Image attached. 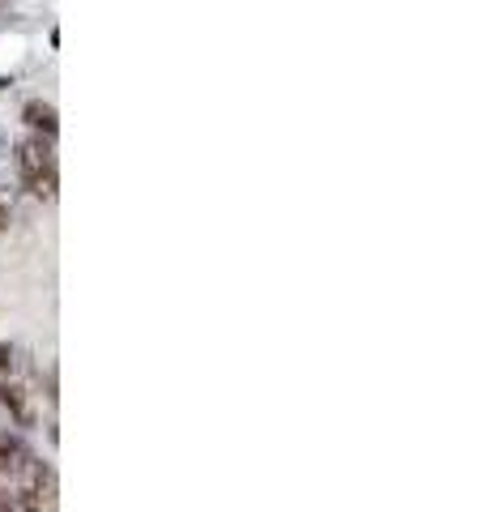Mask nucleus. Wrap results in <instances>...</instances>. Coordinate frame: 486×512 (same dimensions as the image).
Instances as JSON below:
<instances>
[{
  "mask_svg": "<svg viewBox=\"0 0 486 512\" xmlns=\"http://www.w3.org/2000/svg\"><path fill=\"white\" fill-rule=\"evenodd\" d=\"M13 163H18V175H22V188L30 197H43L52 201L56 197V184H60V171H56V154H52V141L30 133L13 146Z\"/></svg>",
  "mask_w": 486,
  "mask_h": 512,
  "instance_id": "1",
  "label": "nucleus"
},
{
  "mask_svg": "<svg viewBox=\"0 0 486 512\" xmlns=\"http://www.w3.org/2000/svg\"><path fill=\"white\" fill-rule=\"evenodd\" d=\"M0 402L9 406V414L18 419V427H30V423H35V406H30V393L22 389L18 380H0Z\"/></svg>",
  "mask_w": 486,
  "mask_h": 512,
  "instance_id": "2",
  "label": "nucleus"
},
{
  "mask_svg": "<svg viewBox=\"0 0 486 512\" xmlns=\"http://www.w3.org/2000/svg\"><path fill=\"white\" fill-rule=\"evenodd\" d=\"M22 120L35 128L39 137H47V141H52V137H56V128H60V124H56V107H52V103H43V99H30V103L22 107Z\"/></svg>",
  "mask_w": 486,
  "mask_h": 512,
  "instance_id": "3",
  "label": "nucleus"
},
{
  "mask_svg": "<svg viewBox=\"0 0 486 512\" xmlns=\"http://www.w3.org/2000/svg\"><path fill=\"white\" fill-rule=\"evenodd\" d=\"M30 457H35V453L26 448V440H22V436H9V431L0 436V474H18Z\"/></svg>",
  "mask_w": 486,
  "mask_h": 512,
  "instance_id": "4",
  "label": "nucleus"
},
{
  "mask_svg": "<svg viewBox=\"0 0 486 512\" xmlns=\"http://www.w3.org/2000/svg\"><path fill=\"white\" fill-rule=\"evenodd\" d=\"M0 512H18V504H13L9 491H0Z\"/></svg>",
  "mask_w": 486,
  "mask_h": 512,
  "instance_id": "5",
  "label": "nucleus"
},
{
  "mask_svg": "<svg viewBox=\"0 0 486 512\" xmlns=\"http://www.w3.org/2000/svg\"><path fill=\"white\" fill-rule=\"evenodd\" d=\"M9 218H13V214H9V205H5V201H0V235H5V231H9Z\"/></svg>",
  "mask_w": 486,
  "mask_h": 512,
  "instance_id": "6",
  "label": "nucleus"
}]
</instances>
